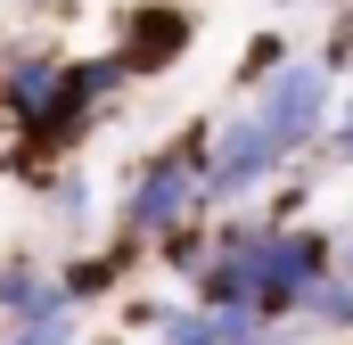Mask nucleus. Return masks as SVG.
Returning a JSON list of instances; mask_svg holds the SVG:
<instances>
[{"mask_svg":"<svg viewBox=\"0 0 353 345\" xmlns=\"http://www.w3.org/2000/svg\"><path fill=\"white\" fill-rule=\"evenodd\" d=\"M222 247L247 263L263 329L288 321V313H304L321 296V279L337 271V239L329 230H304V222H222Z\"/></svg>","mask_w":353,"mask_h":345,"instance_id":"nucleus-1","label":"nucleus"},{"mask_svg":"<svg viewBox=\"0 0 353 345\" xmlns=\"http://www.w3.org/2000/svg\"><path fill=\"white\" fill-rule=\"evenodd\" d=\"M205 165H214V132L205 124L181 132L173 148H157L123 189V239H165L181 222H197L205 214Z\"/></svg>","mask_w":353,"mask_h":345,"instance_id":"nucleus-2","label":"nucleus"},{"mask_svg":"<svg viewBox=\"0 0 353 345\" xmlns=\"http://www.w3.org/2000/svg\"><path fill=\"white\" fill-rule=\"evenodd\" d=\"M255 115H263L288 148L329 140V115H337V66H329V58H288L271 83H255Z\"/></svg>","mask_w":353,"mask_h":345,"instance_id":"nucleus-3","label":"nucleus"},{"mask_svg":"<svg viewBox=\"0 0 353 345\" xmlns=\"http://www.w3.org/2000/svg\"><path fill=\"white\" fill-rule=\"evenodd\" d=\"M296 148L271 132L263 115L247 107V115H230L222 132H214V165H205V206H239V197H255L271 172L288 165Z\"/></svg>","mask_w":353,"mask_h":345,"instance_id":"nucleus-4","label":"nucleus"},{"mask_svg":"<svg viewBox=\"0 0 353 345\" xmlns=\"http://www.w3.org/2000/svg\"><path fill=\"white\" fill-rule=\"evenodd\" d=\"M189 41H197V17L173 8V0L123 8V25H115V58H123L132 75H173L181 58H189Z\"/></svg>","mask_w":353,"mask_h":345,"instance_id":"nucleus-5","label":"nucleus"},{"mask_svg":"<svg viewBox=\"0 0 353 345\" xmlns=\"http://www.w3.org/2000/svg\"><path fill=\"white\" fill-rule=\"evenodd\" d=\"M58 90H66V66H58V58H17V66H8V83H0V107L33 132V124L58 107Z\"/></svg>","mask_w":353,"mask_h":345,"instance_id":"nucleus-6","label":"nucleus"},{"mask_svg":"<svg viewBox=\"0 0 353 345\" xmlns=\"http://www.w3.org/2000/svg\"><path fill=\"white\" fill-rule=\"evenodd\" d=\"M304 321H312V329H329V337H345V329H353V279H345V271H329V279H321V296L304 304Z\"/></svg>","mask_w":353,"mask_h":345,"instance_id":"nucleus-7","label":"nucleus"},{"mask_svg":"<svg viewBox=\"0 0 353 345\" xmlns=\"http://www.w3.org/2000/svg\"><path fill=\"white\" fill-rule=\"evenodd\" d=\"M329 157H337V165H353V90L337 99V115H329Z\"/></svg>","mask_w":353,"mask_h":345,"instance_id":"nucleus-8","label":"nucleus"},{"mask_svg":"<svg viewBox=\"0 0 353 345\" xmlns=\"http://www.w3.org/2000/svg\"><path fill=\"white\" fill-rule=\"evenodd\" d=\"M230 345H279V337H271V329H247V337H230Z\"/></svg>","mask_w":353,"mask_h":345,"instance_id":"nucleus-9","label":"nucleus"},{"mask_svg":"<svg viewBox=\"0 0 353 345\" xmlns=\"http://www.w3.org/2000/svg\"><path fill=\"white\" fill-rule=\"evenodd\" d=\"M337 271H345V279H353V247H345V263H337Z\"/></svg>","mask_w":353,"mask_h":345,"instance_id":"nucleus-10","label":"nucleus"}]
</instances>
